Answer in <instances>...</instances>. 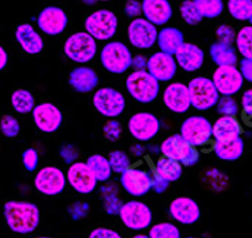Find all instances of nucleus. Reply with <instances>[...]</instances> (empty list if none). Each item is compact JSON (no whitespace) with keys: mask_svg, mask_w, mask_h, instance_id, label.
<instances>
[{"mask_svg":"<svg viewBox=\"0 0 252 238\" xmlns=\"http://www.w3.org/2000/svg\"><path fill=\"white\" fill-rule=\"evenodd\" d=\"M175 59L178 66L185 70V72H196L199 70L202 66H204V61H205V53L204 50L196 46V44H192V43H185L179 50L178 53L175 54Z\"/></svg>","mask_w":252,"mask_h":238,"instance_id":"25","label":"nucleus"},{"mask_svg":"<svg viewBox=\"0 0 252 238\" xmlns=\"http://www.w3.org/2000/svg\"><path fill=\"white\" fill-rule=\"evenodd\" d=\"M250 24H251V26H252V18H251V21H250Z\"/></svg>","mask_w":252,"mask_h":238,"instance_id":"60","label":"nucleus"},{"mask_svg":"<svg viewBox=\"0 0 252 238\" xmlns=\"http://www.w3.org/2000/svg\"><path fill=\"white\" fill-rule=\"evenodd\" d=\"M238 50L235 46L216 41L210 46V57L217 67L235 66L238 63Z\"/></svg>","mask_w":252,"mask_h":238,"instance_id":"28","label":"nucleus"},{"mask_svg":"<svg viewBox=\"0 0 252 238\" xmlns=\"http://www.w3.org/2000/svg\"><path fill=\"white\" fill-rule=\"evenodd\" d=\"M121 185L133 197H142L153 190L154 173L144 167H130L121 176Z\"/></svg>","mask_w":252,"mask_h":238,"instance_id":"12","label":"nucleus"},{"mask_svg":"<svg viewBox=\"0 0 252 238\" xmlns=\"http://www.w3.org/2000/svg\"><path fill=\"white\" fill-rule=\"evenodd\" d=\"M122 206H124V203L121 202V199L116 194L104 197V209L109 215H118L119 216Z\"/></svg>","mask_w":252,"mask_h":238,"instance_id":"44","label":"nucleus"},{"mask_svg":"<svg viewBox=\"0 0 252 238\" xmlns=\"http://www.w3.org/2000/svg\"><path fill=\"white\" fill-rule=\"evenodd\" d=\"M15 38L27 54H38L44 49L43 37L31 24H19L15 31Z\"/></svg>","mask_w":252,"mask_h":238,"instance_id":"24","label":"nucleus"},{"mask_svg":"<svg viewBox=\"0 0 252 238\" xmlns=\"http://www.w3.org/2000/svg\"><path fill=\"white\" fill-rule=\"evenodd\" d=\"M67 184V177L58 167H43L34 179L35 190L43 196H59Z\"/></svg>","mask_w":252,"mask_h":238,"instance_id":"13","label":"nucleus"},{"mask_svg":"<svg viewBox=\"0 0 252 238\" xmlns=\"http://www.w3.org/2000/svg\"><path fill=\"white\" fill-rule=\"evenodd\" d=\"M124 12H125L126 16H129L132 21L136 18H141L139 15L142 13V3H139L136 0H129V1H126Z\"/></svg>","mask_w":252,"mask_h":238,"instance_id":"48","label":"nucleus"},{"mask_svg":"<svg viewBox=\"0 0 252 238\" xmlns=\"http://www.w3.org/2000/svg\"><path fill=\"white\" fill-rule=\"evenodd\" d=\"M7 52L4 50V47H0V70H3L7 66Z\"/></svg>","mask_w":252,"mask_h":238,"instance_id":"54","label":"nucleus"},{"mask_svg":"<svg viewBox=\"0 0 252 238\" xmlns=\"http://www.w3.org/2000/svg\"><path fill=\"white\" fill-rule=\"evenodd\" d=\"M119 219L127 230L144 231V230L151 228L153 211L150 209L147 203L133 199L124 203L121 213H119Z\"/></svg>","mask_w":252,"mask_h":238,"instance_id":"7","label":"nucleus"},{"mask_svg":"<svg viewBox=\"0 0 252 238\" xmlns=\"http://www.w3.org/2000/svg\"><path fill=\"white\" fill-rule=\"evenodd\" d=\"M100 61L107 72L113 75H122L132 67L133 56L125 43L109 41L100 50Z\"/></svg>","mask_w":252,"mask_h":238,"instance_id":"4","label":"nucleus"},{"mask_svg":"<svg viewBox=\"0 0 252 238\" xmlns=\"http://www.w3.org/2000/svg\"><path fill=\"white\" fill-rule=\"evenodd\" d=\"M12 108L19 114H32L35 110V97L28 89H15L10 97Z\"/></svg>","mask_w":252,"mask_h":238,"instance_id":"32","label":"nucleus"},{"mask_svg":"<svg viewBox=\"0 0 252 238\" xmlns=\"http://www.w3.org/2000/svg\"><path fill=\"white\" fill-rule=\"evenodd\" d=\"M216 35H217V41L233 46V43H236V35H238V32H235V29H233L230 25L223 24V25H220V26L217 28Z\"/></svg>","mask_w":252,"mask_h":238,"instance_id":"43","label":"nucleus"},{"mask_svg":"<svg viewBox=\"0 0 252 238\" xmlns=\"http://www.w3.org/2000/svg\"><path fill=\"white\" fill-rule=\"evenodd\" d=\"M214 142H230L242 134V126L236 117H219L213 123Z\"/></svg>","mask_w":252,"mask_h":238,"instance_id":"26","label":"nucleus"},{"mask_svg":"<svg viewBox=\"0 0 252 238\" xmlns=\"http://www.w3.org/2000/svg\"><path fill=\"white\" fill-rule=\"evenodd\" d=\"M216 108L220 117H236L239 113V104L233 97H220Z\"/></svg>","mask_w":252,"mask_h":238,"instance_id":"39","label":"nucleus"},{"mask_svg":"<svg viewBox=\"0 0 252 238\" xmlns=\"http://www.w3.org/2000/svg\"><path fill=\"white\" fill-rule=\"evenodd\" d=\"M192 107L198 111H207L217 106L220 94L213 80L205 76H196L188 83Z\"/></svg>","mask_w":252,"mask_h":238,"instance_id":"6","label":"nucleus"},{"mask_svg":"<svg viewBox=\"0 0 252 238\" xmlns=\"http://www.w3.org/2000/svg\"><path fill=\"white\" fill-rule=\"evenodd\" d=\"M88 238H124L118 231L112 230V228H106V227H98L94 228L90 234Z\"/></svg>","mask_w":252,"mask_h":238,"instance_id":"46","label":"nucleus"},{"mask_svg":"<svg viewBox=\"0 0 252 238\" xmlns=\"http://www.w3.org/2000/svg\"><path fill=\"white\" fill-rule=\"evenodd\" d=\"M32 120L43 133H55L62 126L63 114L53 103H41L32 111Z\"/></svg>","mask_w":252,"mask_h":238,"instance_id":"20","label":"nucleus"},{"mask_svg":"<svg viewBox=\"0 0 252 238\" xmlns=\"http://www.w3.org/2000/svg\"><path fill=\"white\" fill-rule=\"evenodd\" d=\"M7 228L19 236L32 234L41 221L40 208L28 200H9L3 208Z\"/></svg>","mask_w":252,"mask_h":238,"instance_id":"1","label":"nucleus"},{"mask_svg":"<svg viewBox=\"0 0 252 238\" xmlns=\"http://www.w3.org/2000/svg\"><path fill=\"white\" fill-rule=\"evenodd\" d=\"M150 238H182L181 230L172 222H158L148 230Z\"/></svg>","mask_w":252,"mask_h":238,"instance_id":"37","label":"nucleus"},{"mask_svg":"<svg viewBox=\"0 0 252 238\" xmlns=\"http://www.w3.org/2000/svg\"><path fill=\"white\" fill-rule=\"evenodd\" d=\"M0 127H1V133L4 137L7 139H13L19 134L21 132V124L16 117L10 116V114H4L1 117V123H0Z\"/></svg>","mask_w":252,"mask_h":238,"instance_id":"40","label":"nucleus"},{"mask_svg":"<svg viewBox=\"0 0 252 238\" xmlns=\"http://www.w3.org/2000/svg\"><path fill=\"white\" fill-rule=\"evenodd\" d=\"M170 218L181 225H193L201 218V208L196 200L188 196H179L169 205Z\"/></svg>","mask_w":252,"mask_h":238,"instance_id":"16","label":"nucleus"},{"mask_svg":"<svg viewBox=\"0 0 252 238\" xmlns=\"http://www.w3.org/2000/svg\"><path fill=\"white\" fill-rule=\"evenodd\" d=\"M181 16L182 19L188 24V25H198L204 18L195 3V0H184L181 3Z\"/></svg>","mask_w":252,"mask_h":238,"instance_id":"38","label":"nucleus"},{"mask_svg":"<svg viewBox=\"0 0 252 238\" xmlns=\"http://www.w3.org/2000/svg\"><path fill=\"white\" fill-rule=\"evenodd\" d=\"M170 187V181H167V180L161 179L160 176H157V174H154V183H153V191H156L157 194H161V193H164L167 188Z\"/></svg>","mask_w":252,"mask_h":238,"instance_id":"51","label":"nucleus"},{"mask_svg":"<svg viewBox=\"0 0 252 238\" xmlns=\"http://www.w3.org/2000/svg\"><path fill=\"white\" fill-rule=\"evenodd\" d=\"M236 50L242 59L252 60V26H244L238 31L236 35Z\"/></svg>","mask_w":252,"mask_h":238,"instance_id":"34","label":"nucleus"},{"mask_svg":"<svg viewBox=\"0 0 252 238\" xmlns=\"http://www.w3.org/2000/svg\"><path fill=\"white\" fill-rule=\"evenodd\" d=\"M59 154H61V157L63 158V161H64L66 164H69V167H70L72 164L78 162V161H76V159H78V149H76L73 145H70V143L63 145L62 148H61V151H59Z\"/></svg>","mask_w":252,"mask_h":238,"instance_id":"45","label":"nucleus"},{"mask_svg":"<svg viewBox=\"0 0 252 238\" xmlns=\"http://www.w3.org/2000/svg\"><path fill=\"white\" fill-rule=\"evenodd\" d=\"M147 151H148V148H145V146H144L142 143H139V142L135 143V145L130 148V154H132L133 157H142Z\"/></svg>","mask_w":252,"mask_h":238,"instance_id":"53","label":"nucleus"},{"mask_svg":"<svg viewBox=\"0 0 252 238\" xmlns=\"http://www.w3.org/2000/svg\"><path fill=\"white\" fill-rule=\"evenodd\" d=\"M232 18L238 21H251L252 0H229L226 4Z\"/></svg>","mask_w":252,"mask_h":238,"instance_id":"33","label":"nucleus"},{"mask_svg":"<svg viewBox=\"0 0 252 238\" xmlns=\"http://www.w3.org/2000/svg\"><path fill=\"white\" fill-rule=\"evenodd\" d=\"M119 26L118 15L109 9H98L90 13L84 22L85 32L90 34L97 41H109L112 40Z\"/></svg>","mask_w":252,"mask_h":238,"instance_id":"3","label":"nucleus"},{"mask_svg":"<svg viewBox=\"0 0 252 238\" xmlns=\"http://www.w3.org/2000/svg\"><path fill=\"white\" fill-rule=\"evenodd\" d=\"M82 3L84 4H88V6H95L97 4V0H84Z\"/></svg>","mask_w":252,"mask_h":238,"instance_id":"56","label":"nucleus"},{"mask_svg":"<svg viewBox=\"0 0 252 238\" xmlns=\"http://www.w3.org/2000/svg\"><path fill=\"white\" fill-rule=\"evenodd\" d=\"M244 149H245V143H244L242 137H236L235 140L224 142V143L214 142V148H213L216 157L219 159L224 161V162H235V161H238L242 157Z\"/></svg>","mask_w":252,"mask_h":238,"instance_id":"29","label":"nucleus"},{"mask_svg":"<svg viewBox=\"0 0 252 238\" xmlns=\"http://www.w3.org/2000/svg\"><path fill=\"white\" fill-rule=\"evenodd\" d=\"M63 52L67 59L75 61V63H79V64L90 63L95 57V54L98 52L97 40H94L85 31L75 32L66 38Z\"/></svg>","mask_w":252,"mask_h":238,"instance_id":"5","label":"nucleus"},{"mask_svg":"<svg viewBox=\"0 0 252 238\" xmlns=\"http://www.w3.org/2000/svg\"><path fill=\"white\" fill-rule=\"evenodd\" d=\"M239 70L247 82L252 83V60L242 59L239 61Z\"/></svg>","mask_w":252,"mask_h":238,"instance_id":"50","label":"nucleus"},{"mask_svg":"<svg viewBox=\"0 0 252 238\" xmlns=\"http://www.w3.org/2000/svg\"><path fill=\"white\" fill-rule=\"evenodd\" d=\"M157 44H158L160 52L175 56L178 53V50L185 44L184 34H182L181 29H178L175 26H164L158 32Z\"/></svg>","mask_w":252,"mask_h":238,"instance_id":"27","label":"nucleus"},{"mask_svg":"<svg viewBox=\"0 0 252 238\" xmlns=\"http://www.w3.org/2000/svg\"><path fill=\"white\" fill-rule=\"evenodd\" d=\"M66 177L67 184H70V187L79 194H91L98 185V180L90 170L87 162L72 164L66 171Z\"/></svg>","mask_w":252,"mask_h":238,"instance_id":"17","label":"nucleus"},{"mask_svg":"<svg viewBox=\"0 0 252 238\" xmlns=\"http://www.w3.org/2000/svg\"><path fill=\"white\" fill-rule=\"evenodd\" d=\"M182 173H184V167L173 158L170 157H164L161 155L157 161H156V165H154V174L160 176L161 179L167 180L170 183L176 181L182 177Z\"/></svg>","mask_w":252,"mask_h":238,"instance_id":"30","label":"nucleus"},{"mask_svg":"<svg viewBox=\"0 0 252 238\" xmlns=\"http://www.w3.org/2000/svg\"><path fill=\"white\" fill-rule=\"evenodd\" d=\"M67 82L73 91L79 94H88L97 89L100 78H98V73L93 67L78 66L73 70H70Z\"/></svg>","mask_w":252,"mask_h":238,"instance_id":"22","label":"nucleus"},{"mask_svg":"<svg viewBox=\"0 0 252 238\" xmlns=\"http://www.w3.org/2000/svg\"><path fill=\"white\" fill-rule=\"evenodd\" d=\"M85 162L90 167V170L94 173V176L97 177L98 183H106L110 180L112 174H113V170H112V165L109 162V158H106L101 154H93L87 158Z\"/></svg>","mask_w":252,"mask_h":238,"instance_id":"31","label":"nucleus"},{"mask_svg":"<svg viewBox=\"0 0 252 238\" xmlns=\"http://www.w3.org/2000/svg\"><path fill=\"white\" fill-rule=\"evenodd\" d=\"M21 158H22V165L27 171H30V173L37 171L38 164H40V154L35 148H27L22 152Z\"/></svg>","mask_w":252,"mask_h":238,"instance_id":"41","label":"nucleus"},{"mask_svg":"<svg viewBox=\"0 0 252 238\" xmlns=\"http://www.w3.org/2000/svg\"><path fill=\"white\" fill-rule=\"evenodd\" d=\"M35 238H53V237H47V236H40V237H35Z\"/></svg>","mask_w":252,"mask_h":238,"instance_id":"58","label":"nucleus"},{"mask_svg":"<svg viewBox=\"0 0 252 238\" xmlns=\"http://www.w3.org/2000/svg\"><path fill=\"white\" fill-rule=\"evenodd\" d=\"M125 86L129 95L141 104L153 103L160 94V82L147 70H133L126 78Z\"/></svg>","mask_w":252,"mask_h":238,"instance_id":"2","label":"nucleus"},{"mask_svg":"<svg viewBox=\"0 0 252 238\" xmlns=\"http://www.w3.org/2000/svg\"><path fill=\"white\" fill-rule=\"evenodd\" d=\"M103 133H104V137L109 142H118L121 139V136H122V124H121V121L116 119L109 120L103 127Z\"/></svg>","mask_w":252,"mask_h":238,"instance_id":"42","label":"nucleus"},{"mask_svg":"<svg viewBox=\"0 0 252 238\" xmlns=\"http://www.w3.org/2000/svg\"><path fill=\"white\" fill-rule=\"evenodd\" d=\"M179 134L196 148L205 146L214 139L213 124L204 116H189L182 121Z\"/></svg>","mask_w":252,"mask_h":238,"instance_id":"10","label":"nucleus"},{"mask_svg":"<svg viewBox=\"0 0 252 238\" xmlns=\"http://www.w3.org/2000/svg\"><path fill=\"white\" fill-rule=\"evenodd\" d=\"M160 129L161 121L157 119V116L147 111L135 113L127 121V130L130 136L139 143L153 140L158 134Z\"/></svg>","mask_w":252,"mask_h":238,"instance_id":"11","label":"nucleus"},{"mask_svg":"<svg viewBox=\"0 0 252 238\" xmlns=\"http://www.w3.org/2000/svg\"><path fill=\"white\" fill-rule=\"evenodd\" d=\"M173 15V9L169 0H144L142 18L156 26H164Z\"/></svg>","mask_w":252,"mask_h":238,"instance_id":"23","label":"nucleus"},{"mask_svg":"<svg viewBox=\"0 0 252 238\" xmlns=\"http://www.w3.org/2000/svg\"><path fill=\"white\" fill-rule=\"evenodd\" d=\"M241 107H242V111H244L245 119L252 120V88L251 89H247L242 94Z\"/></svg>","mask_w":252,"mask_h":238,"instance_id":"49","label":"nucleus"},{"mask_svg":"<svg viewBox=\"0 0 252 238\" xmlns=\"http://www.w3.org/2000/svg\"><path fill=\"white\" fill-rule=\"evenodd\" d=\"M185 238H201V237H185Z\"/></svg>","mask_w":252,"mask_h":238,"instance_id":"59","label":"nucleus"},{"mask_svg":"<svg viewBox=\"0 0 252 238\" xmlns=\"http://www.w3.org/2000/svg\"><path fill=\"white\" fill-rule=\"evenodd\" d=\"M211 80L219 91L220 97H233L236 95L242 86H244V76L236 66H226V67H217L213 72Z\"/></svg>","mask_w":252,"mask_h":238,"instance_id":"15","label":"nucleus"},{"mask_svg":"<svg viewBox=\"0 0 252 238\" xmlns=\"http://www.w3.org/2000/svg\"><path fill=\"white\" fill-rule=\"evenodd\" d=\"M148 151H150L151 154H161V146L153 145V146H148Z\"/></svg>","mask_w":252,"mask_h":238,"instance_id":"55","label":"nucleus"},{"mask_svg":"<svg viewBox=\"0 0 252 238\" xmlns=\"http://www.w3.org/2000/svg\"><path fill=\"white\" fill-rule=\"evenodd\" d=\"M93 106L103 117L112 120L118 119L125 111L126 101L121 91L110 86H104L94 92Z\"/></svg>","mask_w":252,"mask_h":238,"instance_id":"9","label":"nucleus"},{"mask_svg":"<svg viewBox=\"0 0 252 238\" xmlns=\"http://www.w3.org/2000/svg\"><path fill=\"white\" fill-rule=\"evenodd\" d=\"M69 18L66 12L58 6H47L44 7L37 16V25L41 32L49 37H56L64 32L67 28Z\"/></svg>","mask_w":252,"mask_h":238,"instance_id":"18","label":"nucleus"},{"mask_svg":"<svg viewBox=\"0 0 252 238\" xmlns=\"http://www.w3.org/2000/svg\"><path fill=\"white\" fill-rule=\"evenodd\" d=\"M147 64H148V59H145L144 56H135L132 67L135 70H147Z\"/></svg>","mask_w":252,"mask_h":238,"instance_id":"52","label":"nucleus"},{"mask_svg":"<svg viewBox=\"0 0 252 238\" xmlns=\"http://www.w3.org/2000/svg\"><path fill=\"white\" fill-rule=\"evenodd\" d=\"M69 213H70V216L75 221H78L81 218H85L87 213H88V203H85V202H75L69 208Z\"/></svg>","mask_w":252,"mask_h":238,"instance_id":"47","label":"nucleus"},{"mask_svg":"<svg viewBox=\"0 0 252 238\" xmlns=\"http://www.w3.org/2000/svg\"><path fill=\"white\" fill-rule=\"evenodd\" d=\"M163 103L166 108L175 114H185L192 107L188 85L181 82L169 83L163 92Z\"/></svg>","mask_w":252,"mask_h":238,"instance_id":"19","label":"nucleus"},{"mask_svg":"<svg viewBox=\"0 0 252 238\" xmlns=\"http://www.w3.org/2000/svg\"><path fill=\"white\" fill-rule=\"evenodd\" d=\"M195 3L202 18H208V19L219 18L226 9V4L223 0H195Z\"/></svg>","mask_w":252,"mask_h":238,"instance_id":"35","label":"nucleus"},{"mask_svg":"<svg viewBox=\"0 0 252 238\" xmlns=\"http://www.w3.org/2000/svg\"><path fill=\"white\" fill-rule=\"evenodd\" d=\"M161 155L176 159L182 167H192L199 161V151L196 146L185 140L181 134H172L160 145Z\"/></svg>","mask_w":252,"mask_h":238,"instance_id":"8","label":"nucleus"},{"mask_svg":"<svg viewBox=\"0 0 252 238\" xmlns=\"http://www.w3.org/2000/svg\"><path fill=\"white\" fill-rule=\"evenodd\" d=\"M107 158H109V162H110V165H112L113 173H116V174H121V176H122L125 171H127V170L132 167L130 155L126 154L125 151H121V149L112 151L110 155H109Z\"/></svg>","mask_w":252,"mask_h":238,"instance_id":"36","label":"nucleus"},{"mask_svg":"<svg viewBox=\"0 0 252 238\" xmlns=\"http://www.w3.org/2000/svg\"><path fill=\"white\" fill-rule=\"evenodd\" d=\"M158 29L156 25L148 22L145 18H136L129 22L127 26V40L130 46L139 50L151 49L158 40Z\"/></svg>","mask_w":252,"mask_h":238,"instance_id":"14","label":"nucleus"},{"mask_svg":"<svg viewBox=\"0 0 252 238\" xmlns=\"http://www.w3.org/2000/svg\"><path fill=\"white\" fill-rule=\"evenodd\" d=\"M178 63L175 56L166 54L163 52H157L148 57L147 72L153 75L160 83L161 82H170L178 72Z\"/></svg>","mask_w":252,"mask_h":238,"instance_id":"21","label":"nucleus"},{"mask_svg":"<svg viewBox=\"0 0 252 238\" xmlns=\"http://www.w3.org/2000/svg\"><path fill=\"white\" fill-rule=\"evenodd\" d=\"M129 238H150V236L148 234H135V236H132V237H129Z\"/></svg>","mask_w":252,"mask_h":238,"instance_id":"57","label":"nucleus"}]
</instances>
